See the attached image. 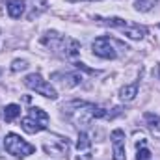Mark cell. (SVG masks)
I'll return each mask as SVG.
<instances>
[{
	"label": "cell",
	"mask_w": 160,
	"mask_h": 160,
	"mask_svg": "<svg viewBox=\"0 0 160 160\" xmlns=\"http://www.w3.org/2000/svg\"><path fill=\"white\" fill-rule=\"evenodd\" d=\"M63 110H67L69 118L75 125H86L93 118L101 119V118H108V112L101 106H95L91 102H86V101H71L69 104L63 106Z\"/></svg>",
	"instance_id": "obj_1"
},
{
	"label": "cell",
	"mask_w": 160,
	"mask_h": 160,
	"mask_svg": "<svg viewBox=\"0 0 160 160\" xmlns=\"http://www.w3.org/2000/svg\"><path fill=\"white\" fill-rule=\"evenodd\" d=\"M95 21L102 26H110V28H118L119 32H123L127 38L130 39H143L147 30L145 26L142 24H136V22H130V21H125V19H119V17H108V19H102V17H95Z\"/></svg>",
	"instance_id": "obj_2"
},
{
	"label": "cell",
	"mask_w": 160,
	"mask_h": 160,
	"mask_svg": "<svg viewBox=\"0 0 160 160\" xmlns=\"http://www.w3.org/2000/svg\"><path fill=\"white\" fill-rule=\"evenodd\" d=\"M4 147H6V151L9 153V155H13L15 158H26L28 155H32L34 151H36V147L32 145V143H28L26 140H22L19 134H15V132H9V134H6V138H4Z\"/></svg>",
	"instance_id": "obj_3"
},
{
	"label": "cell",
	"mask_w": 160,
	"mask_h": 160,
	"mask_svg": "<svg viewBox=\"0 0 160 160\" xmlns=\"http://www.w3.org/2000/svg\"><path fill=\"white\" fill-rule=\"evenodd\" d=\"M116 47H123V45H121L119 41L108 38V36L97 38V39L93 41V52H95V56L104 58V60H116L118 58Z\"/></svg>",
	"instance_id": "obj_4"
},
{
	"label": "cell",
	"mask_w": 160,
	"mask_h": 160,
	"mask_svg": "<svg viewBox=\"0 0 160 160\" xmlns=\"http://www.w3.org/2000/svg\"><path fill=\"white\" fill-rule=\"evenodd\" d=\"M24 86L26 88H30L32 91H38L39 95L43 97H47V99H50V101H54V99H58V93H56V89L47 82V80L41 78V75L38 73H32V75H28L26 78H24Z\"/></svg>",
	"instance_id": "obj_5"
},
{
	"label": "cell",
	"mask_w": 160,
	"mask_h": 160,
	"mask_svg": "<svg viewBox=\"0 0 160 160\" xmlns=\"http://www.w3.org/2000/svg\"><path fill=\"white\" fill-rule=\"evenodd\" d=\"M54 140H45L43 143V149L47 155H52V157H63L67 155V149H69V142L67 138H62V136H52Z\"/></svg>",
	"instance_id": "obj_6"
},
{
	"label": "cell",
	"mask_w": 160,
	"mask_h": 160,
	"mask_svg": "<svg viewBox=\"0 0 160 160\" xmlns=\"http://www.w3.org/2000/svg\"><path fill=\"white\" fill-rule=\"evenodd\" d=\"M110 140H112V149H114V160H127V155H125V132L121 128L112 130Z\"/></svg>",
	"instance_id": "obj_7"
},
{
	"label": "cell",
	"mask_w": 160,
	"mask_h": 160,
	"mask_svg": "<svg viewBox=\"0 0 160 160\" xmlns=\"http://www.w3.org/2000/svg\"><path fill=\"white\" fill-rule=\"evenodd\" d=\"M50 78L58 84H62L63 88H75L82 82V77L78 73H52Z\"/></svg>",
	"instance_id": "obj_8"
},
{
	"label": "cell",
	"mask_w": 160,
	"mask_h": 160,
	"mask_svg": "<svg viewBox=\"0 0 160 160\" xmlns=\"http://www.w3.org/2000/svg\"><path fill=\"white\" fill-rule=\"evenodd\" d=\"M143 119L147 123V128L151 130V134L155 136V140L160 142V116L153 114V112H145L143 114Z\"/></svg>",
	"instance_id": "obj_9"
},
{
	"label": "cell",
	"mask_w": 160,
	"mask_h": 160,
	"mask_svg": "<svg viewBox=\"0 0 160 160\" xmlns=\"http://www.w3.org/2000/svg\"><path fill=\"white\" fill-rule=\"evenodd\" d=\"M6 8L11 19H21V15L24 13V0H8Z\"/></svg>",
	"instance_id": "obj_10"
},
{
	"label": "cell",
	"mask_w": 160,
	"mask_h": 160,
	"mask_svg": "<svg viewBox=\"0 0 160 160\" xmlns=\"http://www.w3.org/2000/svg\"><path fill=\"white\" fill-rule=\"evenodd\" d=\"M21 127H22V130H24V132H28V134H38V132H41V130H45V128H47L45 125L38 123V121L34 119V118H30V116H26L24 119L21 121Z\"/></svg>",
	"instance_id": "obj_11"
},
{
	"label": "cell",
	"mask_w": 160,
	"mask_h": 160,
	"mask_svg": "<svg viewBox=\"0 0 160 160\" xmlns=\"http://www.w3.org/2000/svg\"><path fill=\"white\" fill-rule=\"evenodd\" d=\"M62 47H63V52L67 58H77L80 52V43L77 39H63L62 41Z\"/></svg>",
	"instance_id": "obj_12"
},
{
	"label": "cell",
	"mask_w": 160,
	"mask_h": 160,
	"mask_svg": "<svg viewBox=\"0 0 160 160\" xmlns=\"http://www.w3.org/2000/svg\"><path fill=\"white\" fill-rule=\"evenodd\" d=\"M136 95H138V82H134V84H128V86L121 88V91H119L121 101H132Z\"/></svg>",
	"instance_id": "obj_13"
},
{
	"label": "cell",
	"mask_w": 160,
	"mask_h": 160,
	"mask_svg": "<svg viewBox=\"0 0 160 160\" xmlns=\"http://www.w3.org/2000/svg\"><path fill=\"white\" fill-rule=\"evenodd\" d=\"M28 116H30V118H34L38 123L45 125V127H47V123H48V119H50V118H48V114H47L45 110L38 108V106H32V108L28 110Z\"/></svg>",
	"instance_id": "obj_14"
},
{
	"label": "cell",
	"mask_w": 160,
	"mask_h": 160,
	"mask_svg": "<svg viewBox=\"0 0 160 160\" xmlns=\"http://www.w3.org/2000/svg\"><path fill=\"white\" fill-rule=\"evenodd\" d=\"M19 114H21V106H19V104H8V106L4 108V119L8 121V123L15 121L19 118Z\"/></svg>",
	"instance_id": "obj_15"
},
{
	"label": "cell",
	"mask_w": 160,
	"mask_h": 160,
	"mask_svg": "<svg viewBox=\"0 0 160 160\" xmlns=\"http://www.w3.org/2000/svg\"><path fill=\"white\" fill-rule=\"evenodd\" d=\"M89 147H91V140L88 136V132H80L78 134V142H77V149L84 151V153H89Z\"/></svg>",
	"instance_id": "obj_16"
},
{
	"label": "cell",
	"mask_w": 160,
	"mask_h": 160,
	"mask_svg": "<svg viewBox=\"0 0 160 160\" xmlns=\"http://www.w3.org/2000/svg\"><path fill=\"white\" fill-rule=\"evenodd\" d=\"M155 4H157V0H136L134 6H136L138 11H149Z\"/></svg>",
	"instance_id": "obj_17"
},
{
	"label": "cell",
	"mask_w": 160,
	"mask_h": 160,
	"mask_svg": "<svg viewBox=\"0 0 160 160\" xmlns=\"http://www.w3.org/2000/svg\"><path fill=\"white\" fill-rule=\"evenodd\" d=\"M136 160H151V151L145 147V145H142V147H138V153H136Z\"/></svg>",
	"instance_id": "obj_18"
},
{
	"label": "cell",
	"mask_w": 160,
	"mask_h": 160,
	"mask_svg": "<svg viewBox=\"0 0 160 160\" xmlns=\"http://www.w3.org/2000/svg\"><path fill=\"white\" fill-rule=\"evenodd\" d=\"M26 67H28V62H26V60H13V63H11V71H13V73L24 71Z\"/></svg>",
	"instance_id": "obj_19"
},
{
	"label": "cell",
	"mask_w": 160,
	"mask_h": 160,
	"mask_svg": "<svg viewBox=\"0 0 160 160\" xmlns=\"http://www.w3.org/2000/svg\"><path fill=\"white\" fill-rule=\"evenodd\" d=\"M75 67H77V69H82V71H86V73H89V75H99V73H101V71H95V69L86 67V65H84V63H80V62H77V63H75Z\"/></svg>",
	"instance_id": "obj_20"
},
{
	"label": "cell",
	"mask_w": 160,
	"mask_h": 160,
	"mask_svg": "<svg viewBox=\"0 0 160 160\" xmlns=\"http://www.w3.org/2000/svg\"><path fill=\"white\" fill-rule=\"evenodd\" d=\"M67 2H101V0H67Z\"/></svg>",
	"instance_id": "obj_21"
},
{
	"label": "cell",
	"mask_w": 160,
	"mask_h": 160,
	"mask_svg": "<svg viewBox=\"0 0 160 160\" xmlns=\"http://www.w3.org/2000/svg\"><path fill=\"white\" fill-rule=\"evenodd\" d=\"M158 28H160V24H158Z\"/></svg>",
	"instance_id": "obj_22"
}]
</instances>
